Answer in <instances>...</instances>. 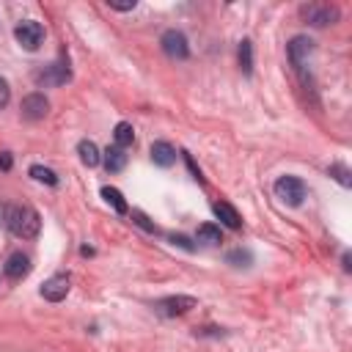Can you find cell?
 <instances>
[{
  "instance_id": "5bb4252c",
  "label": "cell",
  "mask_w": 352,
  "mask_h": 352,
  "mask_svg": "<svg viewBox=\"0 0 352 352\" xmlns=\"http://www.w3.org/2000/svg\"><path fill=\"white\" fill-rule=\"evenodd\" d=\"M314 41L311 38H305V36H297V38H292V44H289V58H292V63L294 66H300L302 63V55H308L314 47H311Z\"/></svg>"
},
{
  "instance_id": "ac0fdd59",
  "label": "cell",
  "mask_w": 352,
  "mask_h": 352,
  "mask_svg": "<svg viewBox=\"0 0 352 352\" xmlns=\"http://www.w3.org/2000/svg\"><path fill=\"white\" fill-rule=\"evenodd\" d=\"M102 195H104V201H107V204H113V209H116L118 214H124V212H126V201H124V195H121L116 187H102Z\"/></svg>"
},
{
  "instance_id": "44dd1931",
  "label": "cell",
  "mask_w": 352,
  "mask_h": 352,
  "mask_svg": "<svg viewBox=\"0 0 352 352\" xmlns=\"http://www.w3.org/2000/svg\"><path fill=\"white\" fill-rule=\"evenodd\" d=\"M330 176H336V179H338L344 187H349V184H352V179H349V170H346L344 165H330Z\"/></svg>"
},
{
  "instance_id": "52a82bcc",
  "label": "cell",
  "mask_w": 352,
  "mask_h": 352,
  "mask_svg": "<svg viewBox=\"0 0 352 352\" xmlns=\"http://www.w3.org/2000/svg\"><path fill=\"white\" fill-rule=\"evenodd\" d=\"M66 80H69V63L66 60H58V63H52L44 72L36 74V82L38 85H63Z\"/></svg>"
},
{
  "instance_id": "30bf717a",
  "label": "cell",
  "mask_w": 352,
  "mask_h": 352,
  "mask_svg": "<svg viewBox=\"0 0 352 352\" xmlns=\"http://www.w3.org/2000/svg\"><path fill=\"white\" fill-rule=\"evenodd\" d=\"M66 294H69V278L66 275H52L41 286V297L50 300V302H60Z\"/></svg>"
},
{
  "instance_id": "7a4b0ae2",
  "label": "cell",
  "mask_w": 352,
  "mask_h": 352,
  "mask_svg": "<svg viewBox=\"0 0 352 352\" xmlns=\"http://www.w3.org/2000/svg\"><path fill=\"white\" fill-rule=\"evenodd\" d=\"M275 195H278L286 206H300L302 198H305V184H302V179H297V176H280V179L275 182Z\"/></svg>"
},
{
  "instance_id": "ba28073f",
  "label": "cell",
  "mask_w": 352,
  "mask_h": 352,
  "mask_svg": "<svg viewBox=\"0 0 352 352\" xmlns=\"http://www.w3.org/2000/svg\"><path fill=\"white\" fill-rule=\"evenodd\" d=\"M190 308H195V297H182L179 294V297H165V300L157 302V311L165 314V316H182Z\"/></svg>"
},
{
  "instance_id": "277c9868",
  "label": "cell",
  "mask_w": 352,
  "mask_h": 352,
  "mask_svg": "<svg viewBox=\"0 0 352 352\" xmlns=\"http://www.w3.org/2000/svg\"><path fill=\"white\" fill-rule=\"evenodd\" d=\"M160 44H162V50H165V55L168 58H187V38H184V33L182 30H165L162 33V38H160Z\"/></svg>"
},
{
  "instance_id": "d6986e66",
  "label": "cell",
  "mask_w": 352,
  "mask_h": 352,
  "mask_svg": "<svg viewBox=\"0 0 352 352\" xmlns=\"http://www.w3.org/2000/svg\"><path fill=\"white\" fill-rule=\"evenodd\" d=\"M239 66H242V72H245V74H250V72H253V47H250V41H248V38L239 44Z\"/></svg>"
},
{
  "instance_id": "d4e9b609",
  "label": "cell",
  "mask_w": 352,
  "mask_h": 352,
  "mask_svg": "<svg viewBox=\"0 0 352 352\" xmlns=\"http://www.w3.org/2000/svg\"><path fill=\"white\" fill-rule=\"evenodd\" d=\"M107 6H110V8H116V11H132L138 3H135V0H126V3H118V0H107Z\"/></svg>"
},
{
  "instance_id": "603a6c76",
  "label": "cell",
  "mask_w": 352,
  "mask_h": 352,
  "mask_svg": "<svg viewBox=\"0 0 352 352\" xmlns=\"http://www.w3.org/2000/svg\"><path fill=\"white\" fill-rule=\"evenodd\" d=\"M170 242H173V245H179V248H184V250H192V248H195L184 234H170Z\"/></svg>"
},
{
  "instance_id": "9a60e30c",
  "label": "cell",
  "mask_w": 352,
  "mask_h": 352,
  "mask_svg": "<svg viewBox=\"0 0 352 352\" xmlns=\"http://www.w3.org/2000/svg\"><path fill=\"white\" fill-rule=\"evenodd\" d=\"M77 154H80V160H82V165H88V168H94V165H99V148H96V143L94 140H80L77 143Z\"/></svg>"
},
{
  "instance_id": "5b68a950",
  "label": "cell",
  "mask_w": 352,
  "mask_h": 352,
  "mask_svg": "<svg viewBox=\"0 0 352 352\" xmlns=\"http://www.w3.org/2000/svg\"><path fill=\"white\" fill-rule=\"evenodd\" d=\"M47 113H50V102H47L44 94H30V96L22 99V118L38 121V118H44Z\"/></svg>"
},
{
  "instance_id": "8992f818",
  "label": "cell",
  "mask_w": 352,
  "mask_h": 352,
  "mask_svg": "<svg viewBox=\"0 0 352 352\" xmlns=\"http://www.w3.org/2000/svg\"><path fill=\"white\" fill-rule=\"evenodd\" d=\"M302 16H305L311 25L324 28V25H333V22L338 19V8H333V6H305V8H302Z\"/></svg>"
},
{
  "instance_id": "cb8c5ba5",
  "label": "cell",
  "mask_w": 352,
  "mask_h": 352,
  "mask_svg": "<svg viewBox=\"0 0 352 352\" xmlns=\"http://www.w3.org/2000/svg\"><path fill=\"white\" fill-rule=\"evenodd\" d=\"M8 99H11V88H8V82L0 77V110L8 104Z\"/></svg>"
},
{
  "instance_id": "8fae6325",
  "label": "cell",
  "mask_w": 352,
  "mask_h": 352,
  "mask_svg": "<svg viewBox=\"0 0 352 352\" xmlns=\"http://www.w3.org/2000/svg\"><path fill=\"white\" fill-rule=\"evenodd\" d=\"M151 160L160 168H170L176 162V148L168 140H157V143H151Z\"/></svg>"
},
{
  "instance_id": "9c48e42d",
  "label": "cell",
  "mask_w": 352,
  "mask_h": 352,
  "mask_svg": "<svg viewBox=\"0 0 352 352\" xmlns=\"http://www.w3.org/2000/svg\"><path fill=\"white\" fill-rule=\"evenodd\" d=\"M3 272H6V278H11V280H22V278L30 272V258L16 250V253H11V256L6 258Z\"/></svg>"
},
{
  "instance_id": "7c38bea8",
  "label": "cell",
  "mask_w": 352,
  "mask_h": 352,
  "mask_svg": "<svg viewBox=\"0 0 352 352\" xmlns=\"http://www.w3.org/2000/svg\"><path fill=\"white\" fill-rule=\"evenodd\" d=\"M212 212H214L217 220H220L223 226H228V228H239V226H242L236 209H234L231 204H226V201H214V204H212Z\"/></svg>"
},
{
  "instance_id": "7402d4cb",
  "label": "cell",
  "mask_w": 352,
  "mask_h": 352,
  "mask_svg": "<svg viewBox=\"0 0 352 352\" xmlns=\"http://www.w3.org/2000/svg\"><path fill=\"white\" fill-rule=\"evenodd\" d=\"M132 220H135V223H138L140 228H146V231H151V234L157 231V228H154V223H148V217H146L143 212H132Z\"/></svg>"
},
{
  "instance_id": "6da1fadb",
  "label": "cell",
  "mask_w": 352,
  "mask_h": 352,
  "mask_svg": "<svg viewBox=\"0 0 352 352\" xmlns=\"http://www.w3.org/2000/svg\"><path fill=\"white\" fill-rule=\"evenodd\" d=\"M0 223L14 234V236H22V239H33L41 228V220L36 214V209L30 206H11L6 204L0 209Z\"/></svg>"
},
{
  "instance_id": "484cf974",
  "label": "cell",
  "mask_w": 352,
  "mask_h": 352,
  "mask_svg": "<svg viewBox=\"0 0 352 352\" xmlns=\"http://www.w3.org/2000/svg\"><path fill=\"white\" fill-rule=\"evenodd\" d=\"M0 168H3V170H8V168H11V154H8V151H3V154H0Z\"/></svg>"
},
{
  "instance_id": "3957f363",
  "label": "cell",
  "mask_w": 352,
  "mask_h": 352,
  "mask_svg": "<svg viewBox=\"0 0 352 352\" xmlns=\"http://www.w3.org/2000/svg\"><path fill=\"white\" fill-rule=\"evenodd\" d=\"M14 38L19 41L22 50L33 52V50H38L41 41H44V28H41L38 22H33V19H25V22H19V25L14 28Z\"/></svg>"
},
{
  "instance_id": "2e32d148",
  "label": "cell",
  "mask_w": 352,
  "mask_h": 352,
  "mask_svg": "<svg viewBox=\"0 0 352 352\" xmlns=\"http://www.w3.org/2000/svg\"><path fill=\"white\" fill-rule=\"evenodd\" d=\"M113 140H116V146H118V148L132 146V140H135V129H132V124L118 121V124H116V129H113Z\"/></svg>"
},
{
  "instance_id": "ffe728a7",
  "label": "cell",
  "mask_w": 352,
  "mask_h": 352,
  "mask_svg": "<svg viewBox=\"0 0 352 352\" xmlns=\"http://www.w3.org/2000/svg\"><path fill=\"white\" fill-rule=\"evenodd\" d=\"M30 176H33L36 182H44V184H58L55 170H50V168H44V165H30Z\"/></svg>"
},
{
  "instance_id": "e0dca14e",
  "label": "cell",
  "mask_w": 352,
  "mask_h": 352,
  "mask_svg": "<svg viewBox=\"0 0 352 352\" xmlns=\"http://www.w3.org/2000/svg\"><path fill=\"white\" fill-rule=\"evenodd\" d=\"M195 239H198L201 245H217V242H220V228L212 226V223H204V226H198Z\"/></svg>"
},
{
  "instance_id": "4fadbf2b",
  "label": "cell",
  "mask_w": 352,
  "mask_h": 352,
  "mask_svg": "<svg viewBox=\"0 0 352 352\" xmlns=\"http://www.w3.org/2000/svg\"><path fill=\"white\" fill-rule=\"evenodd\" d=\"M102 160H104V168H107L110 173H118V170L126 168V154H124V148H118V146H107Z\"/></svg>"
}]
</instances>
